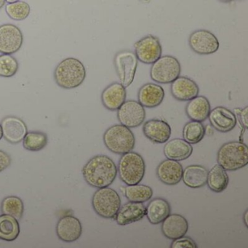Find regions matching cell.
<instances>
[{
    "instance_id": "cell-1",
    "label": "cell",
    "mask_w": 248,
    "mask_h": 248,
    "mask_svg": "<svg viewBox=\"0 0 248 248\" xmlns=\"http://www.w3.org/2000/svg\"><path fill=\"white\" fill-rule=\"evenodd\" d=\"M82 172L88 185L93 188H104L109 186L115 181L117 167L108 156L96 155L84 165Z\"/></svg>"
},
{
    "instance_id": "cell-2",
    "label": "cell",
    "mask_w": 248,
    "mask_h": 248,
    "mask_svg": "<svg viewBox=\"0 0 248 248\" xmlns=\"http://www.w3.org/2000/svg\"><path fill=\"white\" fill-rule=\"evenodd\" d=\"M86 78V69L83 63L75 58L63 59L56 66L54 79L63 89H75L80 86Z\"/></svg>"
},
{
    "instance_id": "cell-3",
    "label": "cell",
    "mask_w": 248,
    "mask_h": 248,
    "mask_svg": "<svg viewBox=\"0 0 248 248\" xmlns=\"http://www.w3.org/2000/svg\"><path fill=\"white\" fill-rule=\"evenodd\" d=\"M217 161L225 170L242 169L248 165V146L240 141L227 142L219 149Z\"/></svg>"
},
{
    "instance_id": "cell-4",
    "label": "cell",
    "mask_w": 248,
    "mask_h": 248,
    "mask_svg": "<svg viewBox=\"0 0 248 248\" xmlns=\"http://www.w3.org/2000/svg\"><path fill=\"white\" fill-rule=\"evenodd\" d=\"M146 172V164L141 155L134 152L122 155L117 167L120 180L126 185L140 184Z\"/></svg>"
},
{
    "instance_id": "cell-5",
    "label": "cell",
    "mask_w": 248,
    "mask_h": 248,
    "mask_svg": "<svg viewBox=\"0 0 248 248\" xmlns=\"http://www.w3.org/2000/svg\"><path fill=\"white\" fill-rule=\"evenodd\" d=\"M106 147L117 155H124L131 152L136 145V138L130 128L115 124L107 129L103 136Z\"/></svg>"
},
{
    "instance_id": "cell-6",
    "label": "cell",
    "mask_w": 248,
    "mask_h": 248,
    "mask_svg": "<svg viewBox=\"0 0 248 248\" xmlns=\"http://www.w3.org/2000/svg\"><path fill=\"white\" fill-rule=\"evenodd\" d=\"M121 202L118 193L108 186L98 188L92 197L94 211L104 218H114L121 207Z\"/></svg>"
},
{
    "instance_id": "cell-7",
    "label": "cell",
    "mask_w": 248,
    "mask_h": 248,
    "mask_svg": "<svg viewBox=\"0 0 248 248\" xmlns=\"http://www.w3.org/2000/svg\"><path fill=\"white\" fill-rule=\"evenodd\" d=\"M181 72V63L176 58L171 56H161L152 63L150 76L155 82L170 84L180 76Z\"/></svg>"
},
{
    "instance_id": "cell-8",
    "label": "cell",
    "mask_w": 248,
    "mask_h": 248,
    "mask_svg": "<svg viewBox=\"0 0 248 248\" xmlns=\"http://www.w3.org/2000/svg\"><path fill=\"white\" fill-rule=\"evenodd\" d=\"M114 67L120 83L124 88H128L133 83L137 71L138 59L136 54L130 50L119 52L114 58Z\"/></svg>"
},
{
    "instance_id": "cell-9",
    "label": "cell",
    "mask_w": 248,
    "mask_h": 248,
    "mask_svg": "<svg viewBox=\"0 0 248 248\" xmlns=\"http://www.w3.org/2000/svg\"><path fill=\"white\" fill-rule=\"evenodd\" d=\"M117 118L123 125L128 128H136L144 122L146 111L139 101L129 100L124 101L117 109Z\"/></svg>"
},
{
    "instance_id": "cell-10",
    "label": "cell",
    "mask_w": 248,
    "mask_h": 248,
    "mask_svg": "<svg viewBox=\"0 0 248 248\" xmlns=\"http://www.w3.org/2000/svg\"><path fill=\"white\" fill-rule=\"evenodd\" d=\"M23 43L24 35L17 26L11 24L0 26V53L15 54L19 51Z\"/></svg>"
},
{
    "instance_id": "cell-11",
    "label": "cell",
    "mask_w": 248,
    "mask_h": 248,
    "mask_svg": "<svg viewBox=\"0 0 248 248\" xmlns=\"http://www.w3.org/2000/svg\"><path fill=\"white\" fill-rule=\"evenodd\" d=\"M191 50L199 55H210L216 53L220 47L217 37L207 30H197L188 38Z\"/></svg>"
},
{
    "instance_id": "cell-12",
    "label": "cell",
    "mask_w": 248,
    "mask_h": 248,
    "mask_svg": "<svg viewBox=\"0 0 248 248\" xmlns=\"http://www.w3.org/2000/svg\"><path fill=\"white\" fill-rule=\"evenodd\" d=\"M138 61L145 64H152L162 56V48L157 37L148 35L139 40L136 46Z\"/></svg>"
},
{
    "instance_id": "cell-13",
    "label": "cell",
    "mask_w": 248,
    "mask_h": 248,
    "mask_svg": "<svg viewBox=\"0 0 248 248\" xmlns=\"http://www.w3.org/2000/svg\"><path fill=\"white\" fill-rule=\"evenodd\" d=\"M82 226L80 220L72 215H66L59 219L56 225L58 237L65 242H74L82 236Z\"/></svg>"
},
{
    "instance_id": "cell-14",
    "label": "cell",
    "mask_w": 248,
    "mask_h": 248,
    "mask_svg": "<svg viewBox=\"0 0 248 248\" xmlns=\"http://www.w3.org/2000/svg\"><path fill=\"white\" fill-rule=\"evenodd\" d=\"M208 119L212 127L220 133L232 131L237 124L236 114L223 107H217L210 110Z\"/></svg>"
},
{
    "instance_id": "cell-15",
    "label": "cell",
    "mask_w": 248,
    "mask_h": 248,
    "mask_svg": "<svg viewBox=\"0 0 248 248\" xmlns=\"http://www.w3.org/2000/svg\"><path fill=\"white\" fill-rule=\"evenodd\" d=\"M3 138L12 144L21 143L24 140L28 128L21 119L15 116H8L1 123Z\"/></svg>"
},
{
    "instance_id": "cell-16",
    "label": "cell",
    "mask_w": 248,
    "mask_h": 248,
    "mask_svg": "<svg viewBox=\"0 0 248 248\" xmlns=\"http://www.w3.org/2000/svg\"><path fill=\"white\" fill-rule=\"evenodd\" d=\"M182 165L178 161L167 159L162 161L156 170L158 179L165 185L175 186L182 180Z\"/></svg>"
},
{
    "instance_id": "cell-17",
    "label": "cell",
    "mask_w": 248,
    "mask_h": 248,
    "mask_svg": "<svg viewBox=\"0 0 248 248\" xmlns=\"http://www.w3.org/2000/svg\"><path fill=\"white\" fill-rule=\"evenodd\" d=\"M143 132L148 139L155 143H165L168 141L172 133L170 126L167 122L153 119L143 124Z\"/></svg>"
},
{
    "instance_id": "cell-18",
    "label": "cell",
    "mask_w": 248,
    "mask_h": 248,
    "mask_svg": "<svg viewBox=\"0 0 248 248\" xmlns=\"http://www.w3.org/2000/svg\"><path fill=\"white\" fill-rule=\"evenodd\" d=\"M146 216V206L143 203L129 201L120 207L114 219L120 226H126L142 220Z\"/></svg>"
},
{
    "instance_id": "cell-19",
    "label": "cell",
    "mask_w": 248,
    "mask_h": 248,
    "mask_svg": "<svg viewBox=\"0 0 248 248\" xmlns=\"http://www.w3.org/2000/svg\"><path fill=\"white\" fill-rule=\"evenodd\" d=\"M161 230L165 237L173 240L185 236L188 230V220L179 214H170L162 222Z\"/></svg>"
},
{
    "instance_id": "cell-20",
    "label": "cell",
    "mask_w": 248,
    "mask_h": 248,
    "mask_svg": "<svg viewBox=\"0 0 248 248\" xmlns=\"http://www.w3.org/2000/svg\"><path fill=\"white\" fill-rule=\"evenodd\" d=\"M171 93L180 101H188L197 97L200 93L197 84L186 77H178L171 83Z\"/></svg>"
},
{
    "instance_id": "cell-21",
    "label": "cell",
    "mask_w": 248,
    "mask_h": 248,
    "mask_svg": "<svg viewBox=\"0 0 248 248\" xmlns=\"http://www.w3.org/2000/svg\"><path fill=\"white\" fill-rule=\"evenodd\" d=\"M127 98L126 88L119 82L111 84L101 94L103 105L109 111H117Z\"/></svg>"
},
{
    "instance_id": "cell-22",
    "label": "cell",
    "mask_w": 248,
    "mask_h": 248,
    "mask_svg": "<svg viewBox=\"0 0 248 248\" xmlns=\"http://www.w3.org/2000/svg\"><path fill=\"white\" fill-rule=\"evenodd\" d=\"M165 98V91L160 85L147 83L141 87L138 93L139 102L146 108L159 107Z\"/></svg>"
},
{
    "instance_id": "cell-23",
    "label": "cell",
    "mask_w": 248,
    "mask_h": 248,
    "mask_svg": "<svg viewBox=\"0 0 248 248\" xmlns=\"http://www.w3.org/2000/svg\"><path fill=\"white\" fill-rule=\"evenodd\" d=\"M163 152L167 159L179 162L188 159L192 155L193 147L184 139H174L166 142Z\"/></svg>"
},
{
    "instance_id": "cell-24",
    "label": "cell",
    "mask_w": 248,
    "mask_h": 248,
    "mask_svg": "<svg viewBox=\"0 0 248 248\" xmlns=\"http://www.w3.org/2000/svg\"><path fill=\"white\" fill-rule=\"evenodd\" d=\"M211 107L206 97L197 95L188 101L186 107V114L191 121L202 123L208 118Z\"/></svg>"
},
{
    "instance_id": "cell-25",
    "label": "cell",
    "mask_w": 248,
    "mask_h": 248,
    "mask_svg": "<svg viewBox=\"0 0 248 248\" xmlns=\"http://www.w3.org/2000/svg\"><path fill=\"white\" fill-rule=\"evenodd\" d=\"M171 213L170 203L165 199L156 197L146 207V216L152 224L162 223Z\"/></svg>"
},
{
    "instance_id": "cell-26",
    "label": "cell",
    "mask_w": 248,
    "mask_h": 248,
    "mask_svg": "<svg viewBox=\"0 0 248 248\" xmlns=\"http://www.w3.org/2000/svg\"><path fill=\"white\" fill-rule=\"evenodd\" d=\"M208 170L200 165H191L183 171L182 180L186 186L191 188H199L207 184Z\"/></svg>"
},
{
    "instance_id": "cell-27",
    "label": "cell",
    "mask_w": 248,
    "mask_h": 248,
    "mask_svg": "<svg viewBox=\"0 0 248 248\" xmlns=\"http://www.w3.org/2000/svg\"><path fill=\"white\" fill-rule=\"evenodd\" d=\"M229 178L226 170L219 164L214 165L208 171L207 184L208 188L213 192L221 193L225 191L229 185Z\"/></svg>"
},
{
    "instance_id": "cell-28",
    "label": "cell",
    "mask_w": 248,
    "mask_h": 248,
    "mask_svg": "<svg viewBox=\"0 0 248 248\" xmlns=\"http://www.w3.org/2000/svg\"><path fill=\"white\" fill-rule=\"evenodd\" d=\"M20 234L18 220L9 215L0 216V239L12 242Z\"/></svg>"
},
{
    "instance_id": "cell-29",
    "label": "cell",
    "mask_w": 248,
    "mask_h": 248,
    "mask_svg": "<svg viewBox=\"0 0 248 248\" xmlns=\"http://www.w3.org/2000/svg\"><path fill=\"white\" fill-rule=\"evenodd\" d=\"M121 189L126 198L130 202H134L144 203L151 200L153 196V190L150 186L140 184L135 185H127V186L123 187Z\"/></svg>"
},
{
    "instance_id": "cell-30",
    "label": "cell",
    "mask_w": 248,
    "mask_h": 248,
    "mask_svg": "<svg viewBox=\"0 0 248 248\" xmlns=\"http://www.w3.org/2000/svg\"><path fill=\"white\" fill-rule=\"evenodd\" d=\"M1 212L2 214L9 215L18 220H21L24 213V202L16 196L5 197L1 203Z\"/></svg>"
},
{
    "instance_id": "cell-31",
    "label": "cell",
    "mask_w": 248,
    "mask_h": 248,
    "mask_svg": "<svg viewBox=\"0 0 248 248\" xmlns=\"http://www.w3.org/2000/svg\"><path fill=\"white\" fill-rule=\"evenodd\" d=\"M205 127L200 122H188L183 129V137L190 144L200 143L205 136Z\"/></svg>"
},
{
    "instance_id": "cell-32",
    "label": "cell",
    "mask_w": 248,
    "mask_h": 248,
    "mask_svg": "<svg viewBox=\"0 0 248 248\" xmlns=\"http://www.w3.org/2000/svg\"><path fill=\"white\" fill-rule=\"evenodd\" d=\"M48 143L46 133L40 131H31L27 133L24 140V148L30 152H39L44 149Z\"/></svg>"
},
{
    "instance_id": "cell-33",
    "label": "cell",
    "mask_w": 248,
    "mask_h": 248,
    "mask_svg": "<svg viewBox=\"0 0 248 248\" xmlns=\"http://www.w3.org/2000/svg\"><path fill=\"white\" fill-rule=\"evenodd\" d=\"M5 11L8 16L14 21H24L28 18L31 13V8L27 2L18 1L7 4Z\"/></svg>"
},
{
    "instance_id": "cell-34",
    "label": "cell",
    "mask_w": 248,
    "mask_h": 248,
    "mask_svg": "<svg viewBox=\"0 0 248 248\" xmlns=\"http://www.w3.org/2000/svg\"><path fill=\"white\" fill-rule=\"evenodd\" d=\"M19 69V63L12 55L0 56V77L10 78L16 75Z\"/></svg>"
},
{
    "instance_id": "cell-35",
    "label": "cell",
    "mask_w": 248,
    "mask_h": 248,
    "mask_svg": "<svg viewBox=\"0 0 248 248\" xmlns=\"http://www.w3.org/2000/svg\"><path fill=\"white\" fill-rule=\"evenodd\" d=\"M197 243L188 236H183L178 239H173L171 243V248H197Z\"/></svg>"
},
{
    "instance_id": "cell-36",
    "label": "cell",
    "mask_w": 248,
    "mask_h": 248,
    "mask_svg": "<svg viewBox=\"0 0 248 248\" xmlns=\"http://www.w3.org/2000/svg\"><path fill=\"white\" fill-rule=\"evenodd\" d=\"M12 162L11 156L4 151L0 150V172L5 170Z\"/></svg>"
},
{
    "instance_id": "cell-37",
    "label": "cell",
    "mask_w": 248,
    "mask_h": 248,
    "mask_svg": "<svg viewBox=\"0 0 248 248\" xmlns=\"http://www.w3.org/2000/svg\"><path fill=\"white\" fill-rule=\"evenodd\" d=\"M248 107H246L243 109H240L238 112L239 120H240L241 124L243 126L244 128H248Z\"/></svg>"
},
{
    "instance_id": "cell-38",
    "label": "cell",
    "mask_w": 248,
    "mask_h": 248,
    "mask_svg": "<svg viewBox=\"0 0 248 248\" xmlns=\"http://www.w3.org/2000/svg\"><path fill=\"white\" fill-rule=\"evenodd\" d=\"M248 210H245V213H244L243 217H242V219H243L244 223H245V226L248 228Z\"/></svg>"
},
{
    "instance_id": "cell-39",
    "label": "cell",
    "mask_w": 248,
    "mask_h": 248,
    "mask_svg": "<svg viewBox=\"0 0 248 248\" xmlns=\"http://www.w3.org/2000/svg\"><path fill=\"white\" fill-rule=\"evenodd\" d=\"M5 3H6V0H0V10L5 6Z\"/></svg>"
},
{
    "instance_id": "cell-40",
    "label": "cell",
    "mask_w": 248,
    "mask_h": 248,
    "mask_svg": "<svg viewBox=\"0 0 248 248\" xmlns=\"http://www.w3.org/2000/svg\"><path fill=\"white\" fill-rule=\"evenodd\" d=\"M3 138V134H2V126H1V124H0V140Z\"/></svg>"
},
{
    "instance_id": "cell-41",
    "label": "cell",
    "mask_w": 248,
    "mask_h": 248,
    "mask_svg": "<svg viewBox=\"0 0 248 248\" xmlns=\"http://www.w3.org/2000/svg\"><path fill=\"white\" fill-rule=\"evenodd\" d=\"M18 1H20V0H6V2H8V3H13V2H18Z\"/></svg>"
},
{
    "instance_id": "cell-42",
    "label": "cell",
    "mask_w": 248,
    "mask_h": 248,
    "mask_svg": "<svg viewBox=\"0 0 248 248\" xmlns=\"http://www.w3.org/2000/svg\"><path fill=\"white\" fill-rule=\"evenodd\" d=\"M219 1L223 2H232V0H219Z\"/></svg>"
}]
</instances>
